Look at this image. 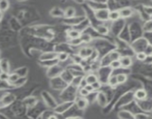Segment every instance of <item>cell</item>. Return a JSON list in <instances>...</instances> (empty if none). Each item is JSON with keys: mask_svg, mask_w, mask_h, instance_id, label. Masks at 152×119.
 <instances>
[{"mask_svg": "<svg viewBox=\"0 0 152 119\" xmlns=\"http://www.w3.org/2000/svg\"><path fill=\"white\" fill-rule=\"evenodd\" d=\"M136 57H137V59L139 61H143V62H144V61H146V57H147V55L145 54L144 51H140V52L137 53Z\"/></svg>", "mask_w": 152, "mask_h": 119, "instance_id": "21", "label": "cell"}, {"mask_svg": "<svg viewBox=\"0 0 152 119\" xmlns=\"http://www.w3.org/2000/svg\"><path fill=\"white\" fill-rule=\"evenodd\" d=\"M91 86H92L93 89H94V90H98L100 89V87H101V84H100V81H97V82L94 83L93 84H91Z\"/></svg>", "mask_w": 152, "mask_h": 119, "instance_id": "30", "label": "cell"}, {"mask_svg": "<svg viewBox=\"0 0 152 119\" xmlns=\"http://www.w3.org/2000/svg\"><path fill=\"white\" fill-rule=\"evenodd\" d=\"M85 80L87 84H93L94 83L98 81V77L97 75L94 74H89L85 77Z\"/></svg>", "mask_w": 152, "mask_h": 119, "instance_id": "7", "label": "cell"}, {"mask_svg": "<svg viewBox=\"0 0 152 119\" xmlns=\"http://www.w3.org/2000/svg\"><path fill=\"white\" fill-rule=\"evenodd\" d=\"M108 84H109L111 87H116V86L118 84L116 75H112L108 78Z\"/></svg>", "mask_w": 152, "mask_h": 119, "instance_id": "20", "label": "cell"}, {"mask_svg": "<svg viewBox=\"0 0 152 119\" xmlns=\"http://www.w3.org/2000/svg\"><path fill=\"white\" fill-rule=\"evenodd\" d=\"M120 18V12L119 11H113L109 13V16H108V19L112 21H116Z\"/></svg>", "mask_w": 152, "mask_h": 119, "instance_id": "10", "label": "cell"}, {"mask_svg": "<svg viewBox=\"0 0 152 119\" xmlns=\"http://www.w3.org/2000/svg\"><path fill=\"white\" fill-rule=\"evenodd\" d=\"M120 18H128L133 15V10L130 8H123L119 11Z\"/></svg>", "mask_w": 152, "mask_h": 119, "instance_id": "5", "label": "cell"}, {"mask_svg": "<svg viewBox=\"0 0 152 119\" xmlns=\"http://www.w3.org/2000/svg\"><path fill=\"white\" fill-rule=\"evenodd\" d=\"M57 53L55 52H45L43 53L40 56L39 59L41 61L45 62V61H54L56 58H57Z\"/></svg>", "mask_w": 152, "mask_h": 119, "instance_id": "2", "label": "cell"}, {"mask_svg": "<svg viewBox=\"0 0 152 119\" xmlns=\"http://www.w3.org/2000/svg\"><path fill=\"white\" fill-rule=\"evenodd\" d=\"M97 32L100 34H102V35H107L109 32V30L106 26H104V25H99L97 28Z\"/></svg>", "mask_w": 152, "mask_h": 119, "instance_id": "13", "label": "cell"}, {"mask_svg": "<svg viewBox=\"0 0 152 119\" xmlns=\"http://www.w3.org/2000/svg\"><path fill=\"white\" fill-rule=\"evenodd\" d=\"M48 119H58V118H57V116L53 115H51L49 118H48Z\"/></svg>", "mask_w": 152, "mask_h": 119, "instance_id": "33", "label": "cell"}, {"mask_svg": "<svg viewBox=\"0 0 152 119\" xmlns=\"http://www.w3.org/2000/svg\"><path fill=\"white\" fill-rule=\"evenodd\" d=\"M110 67L111 69H120V67H122L120 60L111 61V63H110Z\"/></svg>", "mask_w": 152, "mask_h": 119, "instance_id": "19", "label": "cell"}, {"mask_svg": "<svg viewBox=\"0 0 152 119\" xmlns=\"http://www.w3.org/2000/svg\"><path fill=\"white\" fill-rule=\"evenodd\" d=\"M2 17H3V14H2V12H1V11H0V21L2 20Z\"/></svg>", "mask_w": 152, "mask_h": 119, "instance_id": "34", "label": "cell"}, {"mask_svg": "<svg viewBox=\"0 0 152 119\" xmlns=\"http://www.w3.org/2000/svg\"><path fill=\"white\" fill-rule=\"evenodd\" d=\"M76 104H77V107H78L80 110H84V109H85L86 107H87V106H88V102L85 98L80 97V98H78L77 100Z\"/></svg>", "mask_w": 152, "mask_h": 119, "instance_id": "6", "label": "cell"}, {"mask_svg": "<svg viewBox=\"0 0 152 119\" xmlns=\"http://www.w3.org/2000/svg\"><path fill=\"white\" fill-rule=\"evenodd\" d=\"M9 8V2L8 1H0V11L4 12Z\"/></svg>", "mask_w": 152, "mask_h": 119, "instance_id": "18", "label": "cell"}, {"mask_svg": "<svg viewBox=\"0 0 152 119\" xmlns=\"http://www.w3.org/2000/svg\"><path fill=\"white\" fill-rule=\"evenodd\" d=\"M80 35H81V33L80 31H77V30H71V31H68V36L70 37V39H77L80 38Z\"/></svg>", "mask_w": 152, "mask_h": 119, "instance_id": "11", "label": "cell"}, {"mask_svg": "<svg viewBox=\"0 0 152 119\" xmlns=\"http://www.w3.org/2000/svg\"><path fill=\"white\" fill-rule=\"evenodd\" d=\"M110 11L107 9H100L95 12V17L100 21H106L108 19Z\"/></svg>", "mask_w": 152, "mask_h": 119, "instance_id": "1", "label": "cell"}, {"mask_svg": "<svg viewBox=\"0 0 152 119\" xmlns=\"http://www.w3.org/2000/svg\"><path fill=\"white\" fill-rule=\"evenodd\" d=\"M67 119H76V118H72V117H70V118H68Z\"/></svg>", "mask_w": 152, "mask_h": 119, "instance_id": "35", "label": "cell"}, {"mask_svg": "<svg viewBox=\"0 0 152 119\" xmlns=\"http://www.w3.org/2000/svg\"><path fill=\"white\" fill-rule=\"evenodd\" d=\"M84 88L85 89L87 90V91H88L89 93L93 92L94 91V89H93V87H92V86H91V84H87V85H86Z\"/></svg>", "mask_w": 152, "mask_h": 119, "instance_id": "31", "label": "cell"}, {"mask_svg": "<svg viewBox=\"0 0 152 119\" xmlns=\"http://www.w3.org/2000/svg\"><path fill=\"white\" fill-rule=\"evenodd\" d=\"M19 78L20 77H19L18 74H16V73H13V74H9L8 81L9 83H11V84H16V83L17 82V81H18Z\"/></svg>", "mask_w": 152, "mask_h": 119, "instance_id": "14", "label": "cell"}, {"mask_svg": "<svg viewBox=\"0 0 152 119\" xmlns=\"http://www.w3.org/2000/svg\"><path fill=\"white\" fill-rule=\"evenodd\" d=\"M120 63H121V66L124 67V68H128L132 65V59L129 56H123L121 57L120 59Z\"/></svg>", "mask_w": 152, "mask_h": 119, "instance_id": "3", "label": "cell"}, {"mask_svg": "<svg viewBox=\"0 0 152 119\" xmlns=\"http://www.w3.org/2000/svg\"><path fill=\"white\" fill-rule=\"evenodd\" d=\"M68 57H69V55L66 52H61L57 54V59H58V61H61V62H64L66 60H68Z\"/></svg>", "mask_w": 152, "mask_h": 119, "instance_id": "17", "label": "cell"}, {"mask_svg": "<svg viewBox=\"0 0 152 119\" xmlns=\"http://www.w3.org/2000/svg\"><path fill=\"white\" fill-rule=\"evenodd\" d=\"M134 97L136 99H137L139 101H144L147 98L148 94L147 92L144 89H137V91L134 93Z\"/></svg>", "mask_w": 152, "mask_h": 119, "instance_id": "4", "label": "cell"}, {"mask_svg": "<svg viewBox=\"0 0 152 119\" xmlns=\"http://www.w3.org/2000/svg\"><path fill=\"white\" fill-rule=\"evenodd\" d=\"M98 101L99 104H101L102 102L106 103V97L105 94H103V93H99L98 94Z\"/></svg>", "mask_w": 152, "mask_h": 119, "instance_id": "27", "label": "cell"}, {"mask_svg": "<svg viewBox=\"0 0 152 119\" xmlns=\"http://www.w3.org/2000/svg\"><path fill=\"white\" fill-rule=\"evenodd\" d=\"M143 9H144V11L146 12V14H147L148 15L151 16L152 17V6H149V5L144 6Z\"/></svg>", "mask_w": 152, "mask_h": 119, "instance_id": "29", "label": "cell"}, {"mask_svg": "<svg viewBox=\"0 0 152 119\" xmlns=\"http://www.w3.org/2000/svg\"><path fill=\"white\" fill-rule=\"evenodd\" d=\"M144 62L147 63H152V56H147L146 61Z\"/></svg>", "mask_w": 152, "mask_h": 119, "instance_id": "32", "label": "cell"}, {"mask_svg": "<svg viewBox=\"0 0 152 119\" xmlns=\"http://www.w3.org/2000/svg\"><path fill=\"white\" fill-rule=\"evenodd\" d=\"M0 69H1L2 72H9L10 66L8 61H6V60H2V61L0 62Z\"/></svg>", "mask_w": 152, "mask_h": 119, "instance_id": "8", "label": "cell"}, {"mask_svg": "<svg viewBox=\"0 0 152 119\" xmlns=\"http://www.w3.org/2000/svg\"><path fill=\"white\" fill-rule=\"evenodd\" d=\"M135 119H150V116L145 113H137L134 115Z\"/></svg>", "mask_w": 152, "mask_h": 119, "instance_id": "22", "label": "cell"}, {"mask_svg": "<svg viewBox=\"0 0 152 119\" xmlns=\"http://www.w3.org/2000/svg\"><path fill=\"white\" fill-rule=\"evenodd\" d=\"M73 61H74V63L75 64H80L82 63V61H83V59L81 57H80L79 54H77V55H74V57H73Z\"/></svg>", "mask_w": 152, "mask_h": 119, "instance_id": "25", "label": "cell"}, {"mask_svg": "<svg viewBox=\"0 0 152 119\" xmlns=\"http://www.w3.org/2000/svg\"><path fill=\"white\" fill-rule=\"evenodd\" d=\"M80 40H81L82 43H90L92 40L91 36L89 34H81L80 37Z\"/></svg>", "mask_w": 152, "mask_h": 119, "instance_id": "15", "label": "cell"}, {"mask_svg": "<svg viewBox=\"0 0 152 119\" xmlns=\"http://www.w3.org/2000/svg\"><path fill=\"white\" fill-rule=\"evenodd\" d=\"M8 77H9V74H8V73H0V81H8Z\"/></svg>", "mask_w": 152, "mask_h": 119, "instance_id": "26", "label": "cell"}, {"mask_svg": "<svg viewBox=\"0 0 152 119\" xmlns=\"http://www.w3.org/2000/svg\"><path fill=\"white\" fill-rule=\"evenodd\" d=\"M69 43L71 45H79L81 43H82L80 40V38H77V39H71L69 40Z\"/></svg>", "mask_w": 152, "mask_h": 119, "instance_id": "23", "label": "cell"}, {"mask_svg": "<svg viewBox=\"0 0 152 119\" xmlns=\"http://www.w3.org/2000/svg\"><path fill=\"white\" fill-rule=\"evenodd\" d=\"M144 52L147 56H152V44H148L146 47Z\"/></svg>", "mask_w": 152, "mask_h": 119, "instance_id": "24", "label": "cell"}, {"mask_svg": "<svg viewBox=\"0 0 152 119\" xmlns=\"http://www.w3.org/2000/svg\"><path fill=\"white\" fill-rule=\"evenodd\" d=\"M109 57L111 59V61H118L120 60L121 56H120V54L117 51H111L109 54Z\"/></svg>", "mask_w": 152, "mask_h": 119, "instance_id": "16", "label": "cell"}, {"mask_svg": "<svg viewBox=\"0 0 152 119\" xmlns=\"http://www.w3.org/2000/svg\"><path fill=\"white\" fill-rule=\"evenodd\" d=\"M117 80V83L118 84H124V83L126 82L127 81V75L123 73H120V74H118L117 75H116Z\"/></svg>", "mask_w": 152, "mask_h": 119, "instance_id": "12", "label": "cell"}, {"mask_svg": "<svg viewBox=\"0 0 152 119\" xmlns=\"http://www.w3.org/2000/svg\"><path fill=\"white\" fill-rule=\"evenodd\" d=\"M89 94L90 93L88 92L87 91L85 88H80V94L81 97H87V96H88V94Z\"/></svg>", "mask_w": 152, "mask_h": 119, "instance_id": "28", "label": "cell"}, {"mask_svg": "<svg viewBox=\"0 0 152 119\" xmlns=\"http://www.w3.org/2000/svg\"><path fill=\"white\" fill-rule=\"evenodd\" d=\"M76 14V10L72 7H69L64 11V17L66 18H72Z\"/></svg>", "mask_w": 152, "mask_h": 119, "instance_id": "9", "label": "cell"}]
</instances>
